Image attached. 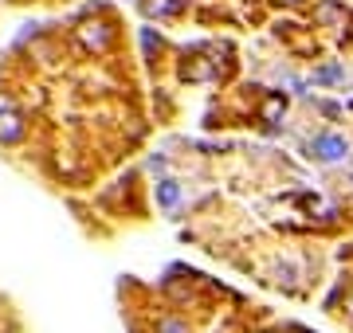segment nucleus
Instances as JSON below:
<instances>
[{
  "mask_svg": "<svg viewBox=\"0 0 353 333\" xmlns=\"http://www.w3.org/2000/svg\"><path fill=\"white\" fill-rule=\"evenodd\" d=\"M310 157L322 161V165H334V161L345 157V141H341L338 133H318V138L310 141Z\"/></svg>",
  "mask_w": 353,
  "mask_h": 333,
  "instance_id": "obj_1",
  "label": "nucleus"
},
{
  "mask_svg": "<svg viewBox=\"0 0 353 333\" xmlns=\"http://www.w3.org/2000/svg\"><path fill=\"white\" fill-rule=\"evenodd\" d=\"M176 196H181V193H176L173 180H161V204H176Z\"/></svg>",
  "mask_w": 353,
  "mask_h": 333,
  "instance_id": "obj_2",
  "label": "nucleus"
}]
</instances>
